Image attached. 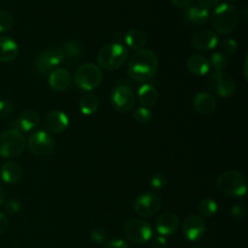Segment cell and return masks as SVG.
I'll return each mask as SVG.
<instances>
[{"mask_svg": "<svg viewBox=\"0 0 248 248\" xmlns=\"http://www.w3.org/2000/svg\"><path fill=\"white\" fill-rule=\"evenodd\" d=\"M208 18H210L208 10L203 9L200 5H190L186 7L183 12V21L194 27L203 26L207 23Z\"/></svg>", "mask_w": 248, "mask_h": 248, "instance_id": "obj_19", "label": "cell"}, {"mask_svg": "<svg viewBox=\"0 0 248 248\" xmlns=\"http://www.w3.org/2000/svg\"><path fill=\"white\" fill-rule=\"evenodd\" d=\"M133 119L140 124H148L153 118V114L149 108H144V107H140V108L135 109L132 114Z\"/></svg>", "mask_w": 248, "mask_h": 248, "instance_id": "obj_30", "label": "cell"}, {"mask_svg": "<svg viewBox=\"0 0 248 248\" xmlns=\"http://www.w3.org/2000/svg\"><path fill=\"white\" fill-rule=\"evenodd\" d=\"M46 132L50 135H60L64 132L69 126V118L62 110H52L45 116L44 120Z\"/></svg>", "mask_w": 248, "mask_h": 248, "instance_id": "obj_15", "label": "cell"}, {"mask_svg": "<svg viewBox=\"0 0 248 248\" xmlns=\"http://www.w3.org/2000/svg\"><path fill=\"white\" fill-rule=\"evenodd\" d=\"M230 1H234V0H230Z\"/></svg>", "mask_w": 248, "mask_h": 248, "instance_id": "obj_46", "label": "cell"}, {"mask_svg": "<svg viewBox=\"0 0 248 248\" xmlns=\"http://www.w3.org/2000/svg\"><path fill=\"white\" fill-rule=\"evenodd\" d=\"M246 207L244 205H241V203H236V205H234L232 207V216L236 220L244 219L245 216H246Z\"/></svg>", "mask_w": 248, "mask_h": 248, "instance_id": "obj_35", "label": "cell"}, {"mask_svg": "<svg viewBox=\"0 0 248 248\" xmlns=\"http://www.w3.org/2000/svg\"><path fill=\"white\" fill-rule=\"evenodd\" d=\"M5 207H6V211L9 213H11V215H16V213H18L19 211H21V205H19V201L18 200H9L6 202V205H5Z\"/></svg>", "mask_w": 248, "mask_h": 248, "instance_id": "obj_38", "label": "cell"}, {"mask_svg": "<svg viewBox=\"0 0 248 248\" xmlns=\"http://www.w3.org/2000/svg\"><path fill=\"white\" fill-rule=\"evenodd\" d=\"M218 190L224 195L232 198H242L247 193V179L240 171H225L217 178L216 182Z\"/></svg>", "mask_w": 248, "mask_h": 248, "instance_id": "obj_3", "label": "cell"}, {"mask_svg": "<svg viewBox=\"0 0 248 248\" xmlns=\"http://www.w3.org/2000/svg\"><path fill=\"white\" fill-rule=\"evenodd\" d=\"M153 247L154 248H166L167 246V240L165 236H161V235H159L157 237H155L154 240H153Z\"/></svg>", "mask_w": 248, "mask_h": 248, "instance_id": "obj_40", "label": "cell"}, {"mask_svg": "<svg viewBox=\"0 0 248 248\" xmlns=\"http://www.w3.org/2000/svg\"><path fill=\"white\" fill-rule=\"evenodd\" d=\"M64 62V53L61 46H50L41 51L35 58L34 68L41 77L50 74L52 69Z\"/></svg>", "mask_w": 248, "mask_h": 248, "instance_id": "obj_7", "label": "cell"}, {"mask_svg": "<svg viewBox=\"0 0 248 248\" xmlns=\"http://www.w3.org/2000/svg\"><path fill=\"white\" fill-rule=\"evenodd\" d=\"M244 77H245V79L248 80V73H247V58H246V60H245V62H244Z\"/></svg>", "mask_w": 248, "mask_h": 248, "instance_id": "obj_44", "label": "cell"}, {"mask_svg": "<svg viewBox=\"0 0 248 248\" xmlns=\"http://www.w3.org/2000/svg\"><path fill=\"white\" fill-rule=\"evenodd\" d=\"M137 97L142 107H144V108H153L154 106H156L157 101H159V91L153 85L143 84L138 89Z\"/></svg>", "mask_w": 248, "mask_h": 248, "instance_id": "obj_22", "label": "cell"}, {"mask_svg": "<svg viewBox=\"0 0 248 248\" xmlns=\"http://www.w3.org/2000/svg\"><path fill=\"white\" fill-rule=\"evenodd\" d=\"M99 107V101L94 94L87 93L82 96L79 101V109L81 114L90 116L97 111Z\"/></svg>", "mask_w": 248, "mask_h": 248, "instance_id": "obj_27", "label": "cell"}, {"mask_svg": "<svg viewBox=\"0 0 248 248\" xmlns=\"http://www.w3.org/2000/svg\"><path fill=\"white\" fill-rule=\"evenodd\" d=\"M61 47H62L63 53H64V61L69 63L77 62L84 53V45L78 40L65 41Z\"/></svg>", "mask_w": 248, "mask_h": 248, "instance_id": "obj_26", "label": "cell"}, {"mask_svg": "<svg viewBox=\"0 0 248 248\" xmlns=\"http://www.w3.org/2000/svg\"><path fill=\"white\" fill-rule=\"evenodd\" d=\"M186 69L195 77H203L210 72V62L203 55H193L186 61Z\"/></svg>", "mask_w": 248, "mask_h": 248, "instance_id": "obj_23", "label": "cell"}, {"mask_svg": "<svg viewBox=\"0 0 248 248\" xmlns=\"http://www.w3.org/2000/svg\"><path fill=\"white\" fill-rule=\"evenodd\" d=\"M198 1L199 5L206 10L213 9V7H217L219 5V0H198Z\"/></svg>", "mask_w": 248, "mask_h": 248, "instance_id": "obj_39", "label": "cell"}, {"mask_svg": "<svg viewBox=\"0 0 248 248\" xmlns=\"http://www.w3.org/2000/svg\"><path fill=\"white\" fill-rule=\"evenodd\" d=\"M104 248H130L127 242L123 239H113L104 245Z\"/></svg>", "mask_w": 248, "mask_h": 248, "instance_id": "obj_37", "label": "cell"}, {"mask_svg": "<svg viewBox=\"0 0 248 248\" xmlns=\"http://www.w3.org/2000/svg\"><path fill=\"white\" fill-rule=\"evenodd\" d=\"M161 199L153 193L140 194L136 198L135 203H133L136 213L144 218H149L157 215V212L161 210Z\"/></svg>", "mask_w": 248, "mask_h": 248, "instance_id": "obj_12", "label": "cell"}, {"mask_svg": "<svg viewBox=\"0 0 248 248\" xmlns=\"http://www.w3.org/2000/svg\"><path fill=\"white\" fill-rule=\"evenodd\" d=\"M26 138L19 131L10 128L0 133V156L4 159H15L23 153Z\"/></svg>", "mask_w": 248, "mask_h": 248, "instance_id": "obj_6", "label": "cell"}, {"mask_svg": "<svg viewBox=\"0 0 248 248\" xmlns=\"http://www.w3.org/2000/svg\"><path fill=\"white\" fill-rule=\"evenodd\" d=\"M124 235L132 244H147L153 239L152 225L143 219H130L124 225Z\"/></svg>", "mask_w": 248, "mask_h": 248, "instance_id": "obj_8", "label": "cell"}, {"mask_svg": "<svg viewBox=\"0 0 248 248\" xmlns=\"http://www.w3.org/2000/svg\"><path fill=\"white\" fill-rule=\"evenodd\" d=\"M147 34L138 28H132L126 33L125 43L126 46L132 50H142L147 45Z\"/></svg>", "mask_w": 248, "mask_h": 248, "instance_id": "obj_25", "label": "cell"}, {"mask_svg": "<svg viewBox=\"0 0 248 248\" xmlns=\"http://www.w3.org/2000/svg\"><path fill=\"white\" fill-rule=\"evenodd\" d=\"M208 89L222 98L232 96L236 91V81L232 75L225 72H215L210 75L207 80Z\"/></svg>", "mask_w": 248, "mask_h": 248, "instance_id": "obj_9", "label": "cell"}, {"mask_svg": "<svg viewBox=\"0 0 248 248\" xmlns=\"http://www.w3.org/2000/svg\"><path fill=\"white\" fill-rule=\"evenodd\" d=\"M128 58V48L121 43H111L102 46L97 53L98 67L104 70H116L123 67Z\"/></svg>", "mask_w": 248, "mask_h": 248, "instance_id": "obj_2", "label": "cell"}, {"mask_svg": "<svg viewBox=\"0 0 248 248\" xmlns=\"http://www.w3.org/2000/svg\"><path fill=\"white\" fill-rule=\"evenodd\" d=\"M182 232L188 241H199L202 239L206 232L205 220L198 215L188 216L182 222Z\"/></svg>", "mask_w": 248, "mask_h": 248, "instance_id": "obj_13", "label": "cell"}, {"mask_svg": "<svg viewBox=\"0 0 248 248\" xmlns=\"http://www.w3.org/2000/svg\"><path fill=\"white\" fill-rule=\"evenodd\" d=\"M72 75L65 68H56L48 74V85L55 91H64L72 85Z\"/></svg>", "mask_w": 248, "mask_h": 248, "instance_id": "obj_20", "label": "cell"}, {"mask_svg": "<svg viewBox=\"0 0 248 248\" xmlns=\"http://www.w3.org/2000/svg\"><path fill=\"white\" fill-rule=\"evenodd\" d=\"M55 140L46 131H36L33 132L27 140V147L31 154L36 156H46L50 155L55 149Z\"/></svg>", "mask_w": 248, "mask_h": 248, "instance_id": "obj_10", "label": "cell"}, {"mask_svg": "<svg viewBox=\"0 0 248 248\" xmlns=\"http://www.w3.org/2000/svg\"><path fill=\"white\" fill-rule=\"evenodd\" d=\"M14 26V17L9 11H0V33L9 31Z\"/></svg>", "mask_w": 248, "mask_h": 248, "instance_id": "obj_32", "label": "cell"}, {"mask_svg": "<svg viewBox=\"0 0 248 248\" xmlns=\"http://www.w3.org/2000/svg\"><path fill=\"white\" fill-rule=\"evenodd\" d=\"M237 47H239V44H237V41L232 38H227L220 43V48H222L220 52L224 53L227 57L228 56L235 55L237 51Z\"/></svg>", "mask_w": 248, "mask_h": 248, "instance_id": "obj_31", "label": "cell"}, {"mask_svg": "<svg viewBox=\"0 0 248 248\" xmlns=\"http://www.w3.org/2000/svg\"><path fill=\"white\" fill-rule=\"evenodd\" d=\"M23 176V170L18 164L14 161H7L0 169V177L2 182L7 184H15L21 181Z\"/></svg>", "mask_w": 248, "mask_h": 248, "instance_id": "obj_24", "label": "cell"}, {"mask_svg": "<svg viewBox=\"0 0 248 248\" xmlns=\"http://www.w3.org/2000/svg\"><path fill=\"white\" fill-rule=\"evenodd\" d=\"M208 62H210V67L215 69V72H224L228 65V57L222 52H215L212 53Z\"/></svg>", "mask_w": 248, "mask_h": 248, "instance_id": "obj_29", "label": "cell"}, {"mask_svg": "<svg viewBox=\"0 0 248 248\" xmlns=\"http://www.w3.org/2000/svg\"><path fill=\"white\" fill-rule=\"evenodd\" d=\"M244 19H245V21L247 19V7H245V9H244Z\"/></svg>", "mask_w": 248, "mask_h": 248, "instance_id": "obj_45", "label": "cell"}, {"mask_svg": "<svg viewBox=\"0 0 248 248\" xmlns=\"http://www.w3.org/2000/svg\"><path fill=\"white\" fill-rule=\"evenodd\" d=\"M18 56V45L10 36H0V62L9 63Z\"/></svg>", "mask_w": 248, "mask_h": 248, "instance_id": "obj_21", "label": "cell"}, {"mask_svg": "<svg viewBox=\"0 0 248 248\" xmlns=\"http://www.w3.org/2000/svg\"><path fill=\"white\" fill-rule=\"evenodd\" d=\"M7 228H9V218L5 213L0 212V234H4Z\"/></svg>", "mask_w": 248, "mask_h": 248, "instance_id": "obj_41", "label": "cell"}, {"mask_svg": "<svg viewBox=\"0 0 248 248\" xmlns=\"http://www.w3.org/2000/svg\"><path fill=\"white\" fill-rule=\"evenodd\" d=\"M5 199H6V193H5V189L0 186V206L5 202Z\"/></svg>", "mask_w": 248, "mask_h": 248, "instance_id": "obj_43", "label": "cell"}, {"mask_svg": "<svg viewBox=\"0 0 248 248\" xmlns=\"http://www.w3.org/2000/svg\"><path fill=\"white\" fill-rule=\"evenodd\" d=\"M190 44L195 50L206 52L217 47L218 35L210 29H200L191 35Z\"/></svg>", "mask_w": 248, "mask_h": 248, "instance_id": "obj_14", "label": "cell"}, {"mask_svg": "<svg viewBox=\"0 0 248 248\" xmlns=\"http://www.w3.org/2000/svg\"><path fill=\"white\" fill-rule=\"evenodd\" d=\"M179 218L173 212H165L157 217L155 222V229L161 236H170L178 230Z\"/></svg>", "mask_w": 248, "mask_h": 248, "instance_id": "obj_17", "label": "cell"}, {"mask_svg": "<svg viewBox=\"0 0 248 248\" xmlns=\"http://www.w3.org/2000/svg\"><path fill=\"white\" fill-rule=\"evenodd\" d=\"M211 23L216 31L220 34H229L236 28L239 24V12L232 5L219 4L215 7L212 16H211Z\"/></svg>", "mask_w": 248, "mask_h": 248, "instance_id": "obj_4", "label": "cell"}, {"mask_svg": "<svg viewBox=\"0 0 248 248\" xmlns=\"http://www.w3.org/2000/svg\"><path fill=\"white\" fill-rule=\"evenodd\" d=\"M159 68V58L154 51L142 48L133 53L130 58L127 73L136 82H147L156 74Z\"/></svg>", "mask_w": 248, "mask_h": 248, "instance_id": "obj_1", "label": "cell"}, {"mask_svg": "<svg viewBox=\"0 0 248 248\" xmlns=\"http://www.w3.org/2000/svg\"><path fill=\"white\" fill-rule=\"evenodd\" d=\"M39 124H40V115H39L38 111L27 109V110L22 111L18 118L11 124V128L22 133L31 132L38 127Z\"/></svg>", "mask_w": 248, "mask_h": 248, "instance_id": "obj_16", "label": "cell"}, {"mask_svg": "<svg viewBox=\"0 0 248 248\" xmlns=\"http://www.w3.org/2000/svg\"><path fill=\"white\" fill-rule=\"evenodd\" d=\"M198 211L202 217H212V216H215L217 213L218 205L216 202V200H213V199L205 198L199 202Z\"/></svg>", "mask_w": 248, "mask_h": 248, "instance_id": "obj_28", "label": "cell"}, {"mask_svg": "<svg viewBox=\"0 0 248 248\" xmlns=\"http://www.w3.org/2000/svg\"><path fill=\"white\" fill-rule=\"evenodd\" d=\"M167 184V178L164 173H155L154 176L150 178V186L155 190H160V189L165 188Z\"/></svg>", "mask_w": 248, "mask_h": 248, "instance_id": "obj_33", "label": "cell"}, {"mask_svg": "<svg viewBox=\"0 0 248 248\" xmlns=\"http://www.w3.org/2000/svg\"><path fill=\"white\" fill-rule=\"evenodd\" d=\"M75 85L82 91H93L103 81L102 69L94 63H84L75 72Z\"/></svg>", "mask_w": 248, "mask_h": 248, "instance_id": "obj_5", "label": "cell"}, {"mask_svg": "<svg viewBox=\"0 0 248 248\" xmlns=\"http://www.w3.org/2000/svg\"><path fill=\"white\" fill-rule=\"evenodd\" d=\"M193 107L200 115L208 116L217 109V99L210 92H199L193 99Z\"/></svg>", "mask_w": 248, "mask_h": 248, "instance_id": "obj_18", "label": "cell"}, {"mask_svg": "<svg viewBox=\"0 0 248 248\" xmlns=\"http://www.w3.org/2000/svg\"><path fill=\"white\" fill-rule=\"evenodd\" d=\"M111 103L120 113H128L136 106V96L132 89L127 85L119 84L111 91Z\"/></svg>", "mask_w": 248, "mask_h": 248, "instance_id": "obj_11", "label": "cell"}, {"mask_svg": "<svg viewBox=\"0 0 248 248\" xmlns=\"http://www.w3.org/2000/svg\"><path fill=\"white\" fill-rule=\"evenodd\" d=\"M90 237L96 244H103L107 240V232L103 228H94L90 232Z\"/></svg>", "mask_w": 248, "mask_h": 248, "instance_id": "obj_34", "label": "cell"}, {"mask_svg": "<svg viewBox=\"0 0 248 248\" xmlns=\"http://www.w3.org/2000/svg\"><path fill=\"white\" fill-rule=\"evenodd\" d=\"M194 0H171L172 4L177 7H188L193 4Z\"/></svg>", "mask_w": 248, "mask_h": 248, "instance_id": "obj_42", "label": "cell"}, {"mask_svg": "<svg viewBox=\"0 0 248 248\" xmlns=\"http://www.w3.org/2000/svg\"><path fill=\"white\" fill-rule=\"evenodd\" d=\"M12 114V104L7 99H0V118H9Z\"/></svg>", "mask_w": 248, "mask_h": 248, "instance_id": "obj_36", "label": "cell"}]
</instances>
